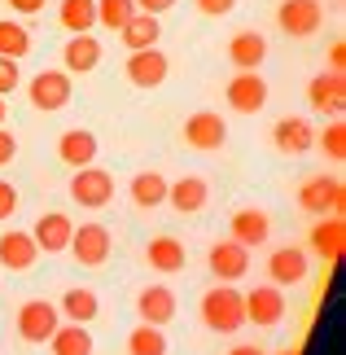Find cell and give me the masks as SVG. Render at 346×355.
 <instances>
[{"label": "cell", "instance_id": "1", "mask_svg": "<svg viewBox=\"0 0 346 355\" xmlns=\"http://www.w3.org/2000/svg\"><path fill=\"white\" fill-rule=\"evenodd\" d=\"M202 324L211 334H237L245 324V303L232 285H215L202 294Z\"/></svg>", "mask_w": 346, "mask_h": 355}, {"label": "cell", "instance_id": "2", "mask_svg": "<svg viewBox=\"0 0 346 355\" xmlns=\"http://www.w3.org/2000/svg\"><path fill=\"white\" fill-rule=\"evenodd\" d=\"M58 324H62V311L44 303V298H31V303H22L18 307V334H22V343H35V347H44L53 334H58Z\"/></svg>", "mask_w": 346, "mask_h": 355}, {"label": "cell", "instance_id": "3", "mask_svg": "<svg viewBox=\"0 0 346 355\" xmlns=\"http://www.w3.org/2000/svg\"><path fill=\"white\" fill-rule=\"evenodd\" d=\"M320 22H325L320 0H281V9H276V26H281L285 35H294V40L315 35Z\"/></svg>", "mask_w": 346, "mask_h": 355}, {"label": "cell", "instance_id": "4", "mask_svg": "<svg viewBox=\"0 0 346 355\" xmlns=\"http://www.w3.org/2000/svg\"><path fill=\"white\" fill-rule=\"evenodd\" d=\"M71 198L88 211H101L110 198H114V175L101 171V167H79L71 175Z\"/></svg>", "mask_w": 346, "mask_h": 355}, {"label": "cell", "instance_id": "5", "mask_svg": "<svg viewBox=\"0 0 346 355\" xmlns=\"http://www.w3.org/2000/svg\"><path fill=\"white\" fill-rule=\"evenodd\" d=\"M298 202H302V211H311V215H338L342 202H346V189H342L338 175H311V180L298 189Z\"/></svg>", "mask_w": 346, "mask_h": 355}, {"label": "cell", "instance_id": "6", "mask_svg": "<svg viewBox=\"0 0 346 355\" xmlns=\"http://www.w3.org/2000/svg\"><path fill=\"white\" fill-rule=\"evenodd\" d=\"M84 268H101L110 259V228L105 224H79L71 233V245H66Z\"/></svg>", "mask_w": 346, "mask_h": 355}, {"label": "cell", "instance_id": "7", "mask_svg": "<svg viewBox=\"0 0 346 355\" xmlns=\"http://www.w3.org/2000/svg\"><path fill=\"white\" fill-rule=\"evenodd\" d=\"M228 105L237 114H259L268 105V84H263L259 71H237L228 79Z\"/></svg>", "mask_w": 346, "mask_h": 355}, {"label": "cell", "instance_id": "8", "mask_svg": "<svg viewBox=\"0 0 346 355\" xmlns=\"http://www.w3.org/2000/svg\"><path fill=\"white\" fill-rule=\"evenodd\" d=\"M26 97H31L35 110H62L71 101V75L66 71H40L31 84H26Z\"/></svg>", "mask_w": 346, "mask_h": 355}, {"label": "cell", "instance_id": "9", "mask_svg": "<svg viewBox=\"0 0 346 355\" xmlns=\"http://www.w3.org/2000/svg\"><path fill=\"white\" fill-rule=\"evenodd\" d=\"M307 101H311V110H320V114H342V105H346V75L342 71H325V75H315L311 84H307Z\"/></svg>", "mask_w": 346, "mask_h": 355}, {"label": "cell", "instance_id": "10", "mask_svg": "<svg viewBox=\"0 0 346 355\" xmlns=\"http://www.w3.org/2000/svg\"><path fill=\"white\" fill-rule=\"evenodd\" d=\"M123 71H128V79H132L136 88H158L162 79H167L171 62H167V53H162V49L154 44V49H141V53H132Z\"/></svg>", "mask_w": 346, "mask_h": 355}, {"label": "cell", "instance_id": "11", "mask_svg": "<svg viewBox=\"0 0 346 355\" xmlns=\"http://www.w3.org/2000/svg\"><path fill=\"white\" fill-rule=\"evenodd\" d=\"M241 303H245V320L263 324V329H272L285 316V294L276 285H254L250 294H241Z\"/></svg>", "mask_w": 346, "mask_h": 355}, {"label": "cell", "instance_id": "12", "mask_svg": "<svg viewBox=\"0 0 346 355\" xmlns=\"http://www.w3.org/2000/svg\"><path fill=\"white\" fill-rule=\"evenodd\" d=\"M206 263H211V272L219 281H241L245 272H250V250L237 241H215L211 254H206Z\"/></svg>", "mask_w": 346, "mask_h": 355}, {"label": "cell", "instance_id": "13", "mask_svg": "<svg viewBox=\"0 0 346 355\" xmlns=\"http://www.w3.org/2000/svg\"><path fill=\"white\" fill-rule=\"evenodd\" d=\"M184 141L193 149H219L228 141V123L219 119L215 110H198V114H189V123H184Z\"/></svg>", "mask_w": 346, "mask_h": 355}, {"label": "cell", "instance_id": "14", "mask_svg": "<svg viewBox=\"0 0 346 355\" xmlns=\"http://www.w3.org/2000/svg\"><path fill=\"white\" fill-rule=\"evenodd\" d=\"M268 277H272L276 290L307 281V254H302L298 245H281V250H272V259H268Z\"/></svg>", "mask_w": 346, "mask_h": 355}, {"label": "cell", "instance_id": "15", "mask_svg": "<svg viewBox=\"0 0 346 355\" xmlns=\"http://www.w3.org/2000/svg\"><path fill=\"white\" fill-rule=\"evenodd\" d=\"M71 233H75V224L66 220L62 211H49V215H40V220H35L31 241H35L44 254H58V250H66V245H71Z\"/></svg>", "mask_w": 346, "mask_h": 355}, {"label": "cell", "instance_id": "16", "mask_svg": "<svg viewBox=\"0 0 346 355\" xmlns=\"http://www.w3.org/2000/svg\"><path fill=\"white\" fill-rule=\"evenodd\" d=\"M136 316H141V324H167L175 316V294L167 290V285H149V290H141V298H136Z\"/></svg>", "mask_w": 346, "mask_h": 355}, {"label": "cell", "instance_id": "17", "mask_svg": "<svg viewBox=\"0 0 346 355\" xmlns=\"http://www.w3.org/2000/svg\"><path fill=\"white\" fill-rule=\"evenodd\" d=\"M272 141H276V149H281V154H307V149L315 145V132H311L307 119L289 114V119H281V123L272 128Z\"/></svg>", "mask_w": 346, "mask_h": 355}, {"label": "cell", "instance_id": "18", "mask_svg": "<svg viewBox=\"0 0 346 355\" xmlns=\"http://www.w3.org/2000/svg\"><path fill=\"white\" fill-rule=\"evenodd\" d=\"M263 58H268V40L259 31H237L228 40V62L237 66V71H259Z\"/></svg>", "mask_w": 346, "mask_h": 355}, {"label": "cell", "instance_id": "19", "mask_svg": "<svg viewBox=\"0 0 346 355\" xmlns=\"http://www.w3.org/2000/svg\"><path fill=\"white\" fill-rule=\"evenodd\" d=\"M35 259H40V245L31 241V233H0V268L26 272Z\"/></svg>", "mask_w": 346, "mask_h": 355}, {"label": "cell", "instance_id": "20", "mask_svg": "<svg viewBox=\"0 0 346 355\" xmlns=\"http://www.w3.org/2000/svg\"><path fill=\"white\" fill-rule=\"evenodd\" d=\"M58 158L66 162V167H92V158H96V136L84 132V128H71V132H62V141H58Z\"/></svg>", "mask_w": 346, "mask_h": 355}, {"label": "cell", "instance_id": "21", "mask_svg": "<svg viewBox=\"0 0 346 355\" xmlns=\"http://www.w3.org/2000/svg\"><path fill=\"white\" fill-rule=\"evenodd\" d=\"M311 245H315V254L320 259H342V245H346V224H342V215H320L311 228Z\"/></svg>", "mask_w": 346, "mask_h": 355}, {"label": "cell", "instance_id": "22", "mask_svg": "<svg viewBox=\"0 0 346 355\" xmlns=\"http://www.w3.org/2000/svg\"><path fill=\"white\" fill-rule=\"evenodd\" d=\"M62 62H66V75L96 71V62H101V44H96V35H71L66 49H62Z\"/></svg>", "mask_w": 346, "mask_h": 355}, {"label": "cell", "instance_id": "23", "mask_svg": "<svg viewBox=\"0 0 346 355\" xmlns=\"http://www.w3.org/2000/svg\"><path fill=\"white\" fill-rule=\"evenodd\" d=\"M206 180L202 175H184V180H175V184H167V202H171V211H180V215H198L202 207H206Z\"/></svg>", "mask_w": 346, "mask_h": 355}, {"label": "cell", "instance_id": "24", "mask_svg": "<svg viewBox=\"0 0 346 355\" xmlns=\"http://www.w3.org/2000/svg\"><path fill=\"white\" fill-rule=\"evenodd\" d=\"M268 233H272V220L263 211L245 207V211L232 215V241L245 245V250H250V245H263V241H268Z\"/></svg>", "mask_w": 346, "mask_h": 355}, {"label": "cell", "instance_id": "25", "mask_svg": "<svg viewBox=\"0 0 346 355\" xmlns=\"http://www.w3.org/2000/svg\"><path fill=\"white\" fill-rule=\"evenodd\" d=\"M158 35H162V31H158V18H154V13H132L128 26L119 31V40L128 44V53L154 49V44H158Z\"/></svg>", "mask_w": 346, "mask_h": 355}, {"label": "cell", "instance_id": "26", "mask_svg": "<svg viewBox=\"0 0 346 355\" xmlns=\"http://www.w3.org/2000/svg\"><path fill=\"white\" fill-rule=\"evenodd\" d=\"M49 347L53 355H92V334H88V324H58V334L49 338Z\"/></svg>", "mask_w": 346, "mask_h": 355}, {"label": "cell", "instance_id": "27", "mask_svg": "<svg viewBox=\"0 0 346 355\" xmlns=\"http://www.w3.org/2000/svg\"><path fill=\"white\" fill-rule=\"evenodd\" d=\"M132 202H136L141 211H154L158 202H167V175H158V171L132 175Z\"/></svg>", "mask_w": 346, "mask_h": 355}, {"label": "cell", "instance_id": "28", "mask_svg": "<svg viewBox=\"0 0 346 355\" xmlns=\"http://www.w3.org/2000/svg\"><path fill=\"white\" fill-rule=\"evenodd\" d=\"M145 259H149L154 272H180L184 268V245H180L175 237H154L149 250H145Z\"/></svg>", "mask_w": 346, "mask_h": 355}, {"label": "cell", "instance_id": "29", "mask_svg": "<svg viewBox=\"0 0 346 355\" xmlns=\"http://www.w3.org/2000/svg\"><path fill=\"white\" fill-rule=\"evenodd\" d=\"M58 311H62V316L71 320V324H88V320H96L101 303H96V294H92V290H66Z\"/></svg>", "mask_w": 346, "mask_h": 355}, {"label": "cell", "instance_id": "30", "mask_svg": "<svg viewBox=\"0 0 346 355\" xmlns=\"http://www.w3.org/2000/svg\"><path fill=\"white\" fill-rule=\"evenodd\" d=\"M62 26L71 35H88L96 26V0H62Z\"/></svg>", "mask_w": 346, "mask_h": 355}, {"label": "cell", "instance_id": "31", "mask_svg": "<svg viewBox=\"0 0 346 355\" xmlns=\"http://www.w3.org/2000/svg\"><path fill=\"white\" fill-rule=\"evenodd\" d=\"M128 355H167V334L158 324H136L128 334Z\"/></svg>", "mask_w": 346, "mask_h": 355}, {"label": "cell", "instance_id": "32", "mask_svg": "<svg viewBox=\"0 0 346 355\" xmlns=\"http://www.w3.org/2000/svg\"><path fill=\"white\" fill-rule=\"evenodd\" d=\"M26 53H31V35H26V26L9 22V18H0V58L22 62Z\"/></svg>", "mask_w": 346, "mask_h": 355}, {"label": "cell", "instance_id": "33", "mask_svg": "<svg viewBox=\"0 0 346 355\" xmlns=\"http://www.w3.org/2000/svg\"><path fill=\"white\" fill-rule=\"evenodd\" d=\"M132 13H136V0H96V22L105 31H123Z\"/></svg>", "mask_w": 346, "mask_h": 355}, {"label": "cell", "instance_id": "34", "mask_svg": "<svg viewBox=\"0 0 346 355\" xmlns=\"http://www.w3.org/2000/svg\"><path fill=\"white\" fill-rule=\"evenodd\" d=\"M315 145H320V149H325V154L334 158V162H342V158H346V128H342V119L329 123V128H325L320 136H315Z\"/></svg>", "mask_w": 346, "mask_h": 355}, {"label": "cell", "instance_id": "35", "mask_svg": "<svg viewBox=\"0 0 346 355\" xmlns=\"http://www.w3.org/2000/svg\"><path fill=\"white\" fill-rule=\"evenodd\" d=\"M22 84V75H18V62L13 58H0V97H9L13 88Z\"/></svg>", "mask_w": 346, "mask_h": 355}, {"label": "cell", "instance_id": "36", "mask_svg": "<svg viewBox=\"0 0 346 355\" xmlns=\"http://www.w3.org/2000/svg\"><path fill=\"white\" fill-rule=\"evenodd\" d=\"M13 211H18V189L9 180H0V220H9Z\"/></svg>", "mask_w": 346, "mask_h": 355}, {"label": "cell", "instance_id": "37", "mask_svg": "<svg viewBox=\"0 0 346 355\" xmlns=\"http://www.w3.org/2000/svg\"><path fill=\"white\" fill-rule=\"evenodd\" d=\"M198 9L206 13V18H224V13L237 9V0H198Z\"/></svg>", "mask_w": 346, "mask_h": 355}, {"label": "cell", "instance_id": "38", "mask_svg": "<svg viewBox=\"0 0 346 355\" xmlns=\"http://www.w3.org/2000/svg\"><path fill=\"white\" fill-rule=\"evenodd\" d=\"M13 158H18V141H13V132L0 128V167H9Z\"/></svg>", "mask_w": 346, "mask_h": 355}, {"label": "cell", "instance_id": "39", "mask_svg": "<svg viewBox=\"0 0 346 355\" xmlns=\"http://www.w3.org/2000/svg\"><path fill=\"white\" fill-rule=\"evenodd\" d=\"M175 5V0H136V13H154V18H158V13H167Z\"/></svg>", "mask_w": 346, "mask_h": 355}, {"label": "cell", "instance_id": "40", "mask_svg": "<svg viewBox=\"0 0 346 355\" xmlns=\"http://www.w3.org/2000/svg\"><path fill=\"white\" fill-rule=\"evenodd\" d=\"M342 66H346V44L334 40V49H329V71H342Z\"/></svg>", "mask_w": 346, "mask_h": 355}, {"label": "cell", "instance_id": "41", "mask_svg": "<svg viewBox=\"0 0 346 355\" xmlns=\"http://www.w3.org/2000/svg\"><path fill=\"white\" fill-rule=\"evenodd\" d=\"M9 9L13 13H40V9H44V0H9Z\"/></svg>", "mask_w": 346, "mask_h": 355}, {"label": "cell", "instance_id": "42", "mask_svg": "<svg viewBox=\"0 0 346 355\" xmlns=\"http://www.w3.org/2000/svg\"><path fill=\"white\" fill-rule=\"evenodd\" d=\"M228 355H263V351H259V347H232Z\"/></svg>", "mask_w": 346, "mask_h": 355}, {"label": "cell", "instance_id": "43", "mask_svg": "<svg viewBox=\"0 0 346 355\" xmlns=\"http://www.w3.org/2000/svg\"><path fill=\"white\" fill-rule=\"evenodd\" d=\"M0 128H5V97H0Z\"/></svg>", "mask_w": 346, "mask_h": 355}, {"label": "cell", "instance_id": "44", "mask_svg": "<svg viewBox=\"0 0 346 355\" xmlns=\"http://www.w3.org/2000/svg\"><path fill=\"white\" fill-rule=\"evenodd\" d=\"M281 355H298V351H281Z\"/></svg>", "mask_w": 346, "mask_h": 355}]
</instances>
